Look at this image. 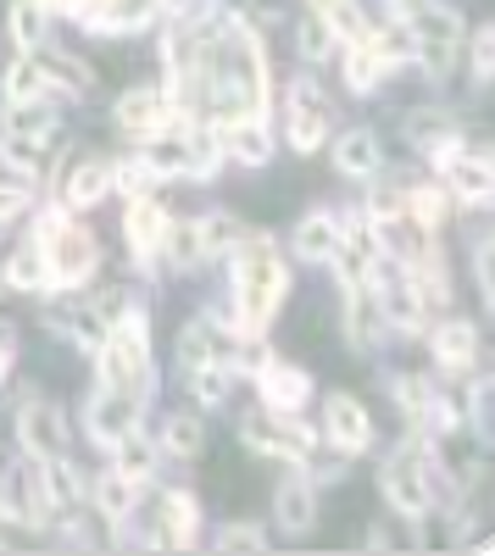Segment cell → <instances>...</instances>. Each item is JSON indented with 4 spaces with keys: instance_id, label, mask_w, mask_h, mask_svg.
I'll return each instance as SVG.
<instances>
[{
    "instance_id": "40",
    "label": "cell",
    "mask_w": 495,
    "mask_h": 556,
    "mask_svg": "<svg viewBox=\"0 0 495 556\" xmlns=\"http://www.w3.org/2000/svg\"><path fill=\"white\" fill-rule=\"evenodd\" d=\"M201 445H206V429L195 424V417H173L167 424V451L173 456H201Z\"/></svg>"
},
{
    "instance_id": "20",
    "label": "cell",
    "mask_w": 495,
    "mask_h": 556,
    "mask_svg": "<svg viewBox=\"0 0 495 556\" xmlns=\"http://www.w3.org/2000/svg\"><path fill=\"white\" fill-rule=\"evenodd\" d=\"M334 245H340V223H334L329 212H306V217L295 223V256H306V262H329Z\"/></svg>"
},
{
    "instance_id": "37",
    "label": "cell",
    "mask_w": 495,
    "mask_h": 556,
    "mask_svg": "<svg viewBox=\"0 0 495 556\" xmlns=\"http://www.w3.org/2000/svg\"><path fill=\"white\" fill-rule=\"evenodd\" d=\"M212 356H217V334L206 329V323H190V329L178 334V362L201 367V362H212Z\"/></svg>"
},
{
    "instance_id": "8",
    "label": "cell",
    "mask_w": 495,
    "mask_h": 556,
    "mask_svg": "<svg viewBox=\"0 0 495 556\" xmlns=\"http://www.w3.org/2000/svg\"><path fill=\"white\" fill-rule=\"evenodd\" d=\"M379 484H384V501L395 506L401 518H423L429 513V484H423V468H412V456H395Z\"/></svg>"
},
{
    "instance_id": "1",
    "label": "cell",
    "mask_w": 495,
    "mask_h": 556,
    "mask_svg": "<svg viewBox=\"0 0 495 556\" xmlns=\"http://www.w3.org/2000/svg\"><path fill=\"white\" fill-rule=\"evenodd\" d=\"M234 285H240V317L251 323V329H262L267 317L279 312L284 290H290V273L284 262L274 256V245H245L240 240V262H234Z\"/></svg>"
},
{
    "instance_id": "27",
    "label": "cell",
    "mask_w": 495,
    "mask_h": 556,
    "mask_svg": "<svg viewBox=\"0 0 495 556\" xmlns=\"http://www.w3.org/2000/svg\"><path fill=\"white\" fill-rule=\"evenodd\" d=\"M473 323H445V329L434 334V356L445 362V367H468L473 362Z\"/></svg>"
},
{
    "instance_id": "33",
    "label": "cell",
    "mask_w": 495,
    "mask_h": 556,
    "mask_svg": "<svg viewBox=\"0 0 495 556\" xmlns=\"http://www.w3.org/2000/svg\"><path fill=\"white\" fill-rule=\"evenodd\" d=\"M379 306H384V323L395 317L401 329H423V301H418L412 285H395L390 295H379Z\"/></svg>"
},
{
    "instance_id": "19",
    "label": "cell",
    "mask_w": 495,
    "mask_h": 556,
    "mask_svg": "<svg viewBox=\"0 0 495 556\" xmlns=\"http://www.w3.org/2000/svg\"><path fill=\"white\" fill-rule=\"evenodd\" d=\"M162 235H167V212L156 201H145V195H134V206H128V245L140 256H156Z\"/></svg>"
},
{
    "instance_id": "13",
    "label": "cell",
    "mask_w": 495,
    "mask_h": 556,
    "mask_svg": "<svg viewBox=\"0 0 495 556\" xmlns=\"http://www.w3.org/2000/svg\"><path fill=\"white\" fill-rule=\"evenodd\" d=\"M345 334H351V345H363V351L384 334V306H379V295L368 285H345Z\"/></svg>"
},
{
    "instance_id": "34",
    "label": "cell",
    "mask_w": 495,
    "mask_h": 556,
    "mask_svg": "<svg viewBox=\"0 0 495 556\" xmlns=\"http://www.w3.org/2000/svg\"><path fill=\"white\" fill-rule=\"evenodd\" d=\"M45 89H51V78H45V67H39V62H17V67L7 73V96H12V106L39 101Z\"/></svg>"
},
{
    "instance_id": "9",
    "label": "cell",
    "mask_w": 495,
    "mask_h": 556,
    "mask_svg": "<svg viewBox=\"0 0 495 556\" xmlns=\"http://www.w3.org/2000/svg\"><path fill=\"white\" fill-rule=\"evenodd\" d=\"M223 151L245 167H262V162H274V134H267V123L256 112H245L234 123H223Z\"/></svg>"
},
{
    "instance_id": "25",
    "label": "cell",
    "mask_w": 495,
    "mask_h": 556,
    "mask_svg": "<svg viewBox=\"0 0 495 556\" xmlns=\"http://www.w3.org/2000/svg\"><path fill=\"white\" fill-rule=\"evenodd\" d=\"M190 529H195V495L173 490L162 501V545H190Z\"/></svg>"
},
{
    "instance_id": "41",
    "label": "cell",
    "mask_w": 495,
    "mask_h": 556,
    "mask_svg": "<svg viewBox=\"0 0 495 556\" xmlns=\"http://www.w3.org/2000/svg\"><path fill=\"white\" fill-rule=\"evenodd\" d=\"M329 51H334V34H329V23H323L318 12H312V17L301 23V56H306V62H323Z\"/></svg>"
},
{
    "instance_id": "10",
    "label": "cell",
    "mask_w": 495,
    "mask_h": 556,
    "mask_svg": "<svg viewBox=\"0 0 495 556\" xmlns=\"http://www.w3.org/2000/svg\"><path fill=\"white\" fill-rule=\"evenodd\" d=\"M323 424H329V440H334L340 451H368V440H373L368 412H363V401H356V395H329Z\"/></svg>"
},
{
    "instance_id": "7",
    "label": "cell",
    "mask_w": 495,
    "mask_h": 556,
    "mask_svg": "<svg viewBox=\"0 0 495 556\" xmlns=\"http://www.w3.org/2000/svg\"><path fill=\"white\" fill-rule=\"evenodd\" d=\"M134 424H140V395H128V390H106L89 401V434H96L101 445H117Z\"/></svg>"
},
{
    "instance_id": "47",
    "label": "cell",
    "mask_w": 495,
    "mask_h": 556,
    "mask_svg": "<svg viewBox=\"0 0 495 556\" xmlns=\"http://www.w3.org/2000/svg\"><path fill=\"white\" fill-rule=\"evenodd\" d=\"M407 212V195H395V190H379L373 201H368V217H379V223H390V217H401Z\"/></svg>"
},
{
    "instance_id": "42",
    "label": "cell",
    "mask_w": 495,
    "mask_h": 556,
    "mask_svg": "<svg viewBox=\"0 0 495 556\" xmlns=\"http://www.w3.org/2000/svg\"><path fill=\"white\" fill-rule=\"evenodd\" d=\"M379 73H384V62L368 51V45H356V51H351V67H345V84H351V89H373Z\"/></svg>"
},
{
    "instance_id": "28",
    "label": "cell",
    "mask_w": 495,
    "mask_h": 556,
    "mask_svg": "<svg viewBox=\"0 0 495 556\" xmlns=\"http://www.w3.org/2000/svg\"><path fill=\"white\" fill-rule=\"evenodd\" d=\"M318 17L329 23L334 39H351V45H363V39H368V17H363V7H356V0H329Z\"/></svg>"
},
{
    "instance_id": "26",
    "label": "cell",
    "mask_w": 495,
    "mask_h": 556,
    "mask_svg": "<svg viewBox=\"0 0 495 556\" xmlns=\"http://www.w3.org/2000/svg\"><path fill=\"white\" fill-rule=\"evenodd\" d=\"M106 190H112V162H84V167L67 178V201H73V206H96Z\"/></svg>"
},
{
    "instance_id": "23",
    "label": "cell",
    "mask_w": 495,
    "mask_h": 556,
    "mask_svg": "<svg viewBox=\"0 0 495 556\" xmlns=\"http://www.w3.org/2000/svg\"><path fill=\"white\" fill-rule=\"evenodd\" d=\"M145 167L156 178H173V173H190V139H178V134H151V151H145Z\"/></svg>"
},
{
    "instance_id": "48",
    "label": "cell",
    "mask_w": 495,
    "mask_h": 556,
    "mask_svg": "<svg viewBox=\"0 0 495 556\" xmlns=\"http://www.w3.org/2000/svg\"><path fill=\"white\" fill-rule=\"evenodd\" d=\"M395 395H401V406H407L412 417H423V406H429V390H423V379H401V384H395Z\"/></svg>"
},
{
    "instance_id": "52",
    "label": "cell",
    "mask_w": 495,
    "mask_h": 556,
    "mask_svg": "<svg viewBox=\"0 0 495 556\" xmlns=\"http://www.w3.org/2000/svg\"><path fill=\"white\" fill-rule=\"evenodd\" d=\"M401 7H418V0H401Z\"/></svg>"
},
{
    "instance_id": "35",
    "label": "cell",
    "mask_w": 495,
    "mask_h": 556,
    "mask_svg": "<svg viewBox=\"0 0 495 556\" xmlns=\"http://www.w3.org/2000/svg\"><path fill=\"white\" fill-rule=\"evenodd\" d=\"M51 128H56V117L45 112L39 101H23V106H12V112H7V134H23V139H45Z\"/></svg>"
},
{
    "instance_id": "30",
    "label": "cell",
    "mask_w": 495,
    "mask_h": 556,
    "mask_svg": "<svg viewBox=\"0 0 495 556\" xmlns=\"http://www.w3.org/2000/svg\"><path fill=\"white\" fill-rule=\"evenodd\" d=\"M229 384H234V374H229L223 362H201V367H190V390H195V401H206V406L229 401Z\"/></svg>"
},
{
    "instance_id": "15",
    "label": "cell",
    "mask_w": 495,
    "mask_h": 556,
    "mask_svg": "<svg viewBox=\"0 0 495 556\" xmlns=\"http://www.w3.org/2000/svg\"><path fill=\"white\" fill-rule=\"evenodd\" d=\"M117 123L128 134H162L167 128V96L162 89H128L117 101Z\"/></svg>"
},
{
    "instance_id": "32",
    "label": "cell",
    "mask_w": 495,
    "mask_h": 556,
    "mask_svg": "<svg viewBox=\"0 0 495 556\" xmlns=\"http://www.w3.org/2000/svg\"><path fill=\"white\" fill-rule=\"evenodd\" d=\"M12 39L23 51H34L45 39V0H12Z\"/></svg>"
},
{
    "instance_id": "18",
    "label": "cell",
    "mask_w": 495,
    "mask_h": 556,
    "mask_svg": "<svg viewBox=\"0 0 495 556\" xmlns=\"http://www.w3.org/2000/svg\"><path fill=\"white\" fill-rule=\"evenodd\" d=\"M334 162H340V173H351V178L379 173V162H384L379 134H373V128H351V134L340 139V146H334Z\"/></svg>"
},
{
    "instance_id": "46",
    "label": "cell",
    "mask_w": 495,
    "mask_h": 556,
    "mask_svg": "<svg viewBox=\"0 0 495 556\" xmlns=\"http://www.w3.org/2000/svg\"><path fill=\"white\" fill-rule=\"evenodd\" d=\"M217 551H262V529H251V523H229L217 534Z\"/></svg>"
},
{
    "instance_id": "6",
    "label": "cell",
    "mask_w": 495,
    "mask_h": 556,
    "mask_svg": "<svg viewBox=\"0 0 495 556\" xmlns=\"http://www.w3.org/2000/svg\"><path fill=\"white\" fill-rule=\"evenodd\" d=\"M240 440H245L251 451H262V456H295V462L312 451V434H306L301 424H274V417H245Z\"/></svg>"
},
{
    "instance_id": "29",
    "label": "cell",
    "mask_w": 495,
    "mask_h": 556,
    "mask_svg": "<svg viewBox=\"0 0 495 556\" xmlns=\"http://www.w3.org/2000/svg\"><path fill=\"white\" fill-rule=\"evenodd\" d=\"M407 128H412L418 146H423V151H434V156L457 146V123H452V117H440V112H418Z\"/></svg>"
},
{
    "instance_id": "39",
    "label": "cell",
    "mask_w": 495,
    "mask_h": 556,
    "mask_svg": "<svg viewBox=\"0 0 495 556\" xmlns=\"http://www.w3.org/2000/svg\"><path fill=\"white\" fill-rule=\"evenodd\" d=\"M167 256H173V267H195L206 251H201V235H195V223H178V228H167Z\"/></svg>"
},
{
    "instance_id": "12",
    "label": "cell",
    "mask_w": 495,
    "mask_h": 556,
    "mask_svg": "<svg viewBox=\"0 0 495 556\" xmlns=\"http://www.w3.org/2000/svg\"><path fill=\"white\" fill-rule=\"evenodd\" d=\"M329 262L340 267L345 285H368V273L379 267V245H373V235L363 223H351V228H340V245H334Z\"/></svg>"
},
{
    "instance_id": "21",
    "label": "cell",
    "mask_w": 495,
    "mask_h": 556,
    "mask_svg": "<svg viewBox=\"0 0 495 556\" xmlns=\"http://www.w3.org/2000/svg\"><path fill=\"white\" fill-rule=\"evenodd\" d=\"M274 513H279V523H284L290 534L312 529V518H318V501H312V484H306V479H284V484H279V495H274Z\"/></svg>"
},
{
    "instance_id": "31",
    "label": "cell",
    "mask_w": 495,
    "mask_h": 556,
    "mask_svg": "<svg viewBox=\"0 0 495 556\" xmlns=\"http://www.w3.org/2000/svg\"><path fill=\"white\" fill-rule=\"evenodd\" d=\"M195 235H201V251L212 256V251L240 245V240H245V228H240V217H229V212H212L206 223H195Z\"/></svg>"
},
{
    "instance_id": "2",
    "label": "cell",
    "mask_w": 495,
    "mask_h": 556,
    "mask_svg": "<svg viewBox=\"0 0 495 556\" xmlns=\"http://www.w3.org/2000/svg\"><path fill=\"white\" fill-rule=\"evenodd\" d=\"M101 374H106V390H128V395H145L151 390L145 312H134L123 329H112V340H101Z\"/></svg>"
},
{
    "instance_id": "16",
    "label": "cell",
    "mask_w": 495,
    "mask_h": 556,
    "mask_svg": "<svg viewBox=\"0 0 495 556\" xmlns=\"http://www.w3.org/2000/svg\"><path fill=\"white\" fill-rule=\"evenodd\" d=\"M156 7L162 0H101V7L89 12V28L96 34H134V28L156 23Z\"/></svg>"
},
{
    "instance_id": "17",
    "label": "cell",
    "mask_w": 495,
    "mask_h": 556,
    "mask_svg": "<svg viewBox=\"0 0 495 556\" xmlns=\"http://www.w3.org/2000/svg\"><path fill=\"white\" fill-rule=\"evenodd\" d=\"M262 395H267V406L295 412V406H306L312 379L301 374V367H290V362H267V367H262Z\"/></svg>"
},
{
    "instance_id": "45",
    "label": "cell",
    "mask_w": 495,
    "mask_h": 556,
    "mask_svg": "<svg viewBox=\"0 0 495 556\" xmlns=\"http://www.w3.org/2000/svg\"><path fill=\"white\" fill-rule=\"evenodd\" d=\"M473 73H479V84H490V73H495V28L473 34Z\"/></svg>"
},
{
    "instance_id": "43",
    "label": "cell",
    "mask_w": 495,
    "mask_h": 556,
    "mask_svg": "<svg viewBox=\"0 0 495 556\" xmlns=\"http://www.w3.org/2000/svg\"><path fill=\"white\" fill-rule=\"evenodd\" d=\"M39 67H45V78H51V84H67L73 96H84V89H89V73L73 56H51V62H39Z\"/></svg>"
},
{
    "instance_id": "14",
    "label": "cell",
    "mask_w": 495,
    "mask_h": 556,
    "mask_svg": "<svg viewBox=\"0 0 495 556\" xmlns=\"http://www.w3.org/2000/svg\"><path fill=\"white\" fill-rule=\"evenodd\" d=\"M323 134H329V117H323V106H318V96L301 84L295 96H290V146L301 151V156H312L323 146Z\"/></svg>"
},
{
    "instance_id": "50",
    "label": "cell",
    "mask_w": 495,
    "mask_h": 556,
    "mask_svg": "<svg viewBox=\"0 0 495 556\" xmlns=\"http://www.w3.org/2000/svg\"><path fill=\"white\" fill-rule=\"evenodd\" d=\"M323 7H329V0H312V12H323Z\"/></svg>"
},
{
    "instance_id": "51",
    "label": "cell",
    "mask_w": 495,
    "mask_h": 556,
    "mask_svg": "<svg viewBox=\"0 0 495 556\" xmlns=\"http://www.w3.org/2000/svg\"><path fill=\"white\" fill-rule=\"evenodd\" d=\"M0 340H7V323H0Z\"/></svg>"
},
{
    "instance_id": "3",
    "label": "cell",
    "mask_w": 495,
    "mask_h": 556,
    "mask_svg": "<svg viewBox=\"0 0 495 556\" xmlns=\"http://www.w3.org/2000/svg\"><path fill=\"white\" fill-rule=\"evenodd\" d=\"M407 28H412V39H418V56L429 62V73H434V78L452 73L457 45H462V23H457V12H452V7H429V0H418Z\"/></svg>"
},
{
    "instance_id": "5",
    "label": "cell",
    "mask_w": 495,
    "mask_h": 556,
    "mask_svg": "<svg viewBox=\"0 0 495 556\" xmlns=\"http://www.w3.org/2000/svg\"><path fill=\"white\" fill-rule=\"evenodd\" d=\"M17 440L39 462H67V424H62V412L45 406V401H28L17 412Z\"/></svg>"
},
{
    "instance_id": "4",
    "label": "cell",
    "mask_w": 495,
    "mask_h": 556,
    "mask_svg": "<svg viewBox=\"0 0 495 556\" xmlns=\"http://www.w3.org/2000/svg\"><path fill=\"white\" fill-rule=\"evenodd\" d=\"M45 262H51V278H67V285H84L96 273V240L67 228L62 217H45Z\"/></svg>"
},
{
    "instance_id": "22",
    "label": "cell",
    "mask_w": 495,
    "mask_h": 556,
    "mask_svg": "<svg viewBox=\"0 0 495 556\" xmlns=\"http://www.w3.org/2000/svg\"><path fill=\"white\" fill-rule=\"evenodd\" d=\"M7 285H12V290H28V295L51 290V262H45V245H23V251H12V262H7Z\"/></svg>"
},
{
    "instance_id": "44",
    "label": "cell",
    "mask_w": 495,
    "mask_h": 556,
    "mask_svg": "<svg viewBox=\"0 0 495 556\" xmlns=\"http://www.w3.org/2000/svg\"><path fill=\"white\" fill-rule=\"evenodd\" d=\"M156 173L145 167V156L140 162H128V167H112V184H117V190H128V195H145V184H151Z\"/></svg>"
},
{
    "instance_id": "24",
    "label": "cell",
    "mask_w": 495,
    "mask_h": 556,
    "mask_svg": "<svg viewBox=\"0 0 495 556\" xmlns=\"http://www.w3.org/2000/svg\"><path fill=\"white\" fill-rule=\"evenodd\" d=\"M112 451H117V473H123V479H134V484L151 479V468H156V445H151L145 434H134V429H128Z\"/></svg>"
},
{
    "instance_id": "36",
    "label": "cell",
    "mask_w": 495,
    "mask_h": 556,
    "mask_svg": "<svg viewBox=\"0 0 495 556\" xmlns=\"http://www.w3.org/2000/svg\"><path fill=\"white\" fill-rule=\"evenodd\" d=\"M96 501H101V513H106V518H128V513H134V479L106 473V479L96 484Z\"/></svg>"
},
{
    "instance_id": "11",
    "label": "cell",
    "mask_w": 495,
    "mask_h": 556,
    "mask_svg": "<svg viewBox=\"0 0 495 556\" xmlns=\"http://www.w3.org/2000/svg\"><path fill=\"white\" fill-rule=\"evenodd\" d=\"M434 162H440L445 173H452V184H457V195H462V201L484 206V201L495 195V173H490V156H462V151L452 146V151H440Z\"/></svg>"
},
{
    "instance_id": "49",
    "label": "cell",
    "mask_w": 495,
    "mask_h": 556,
    "mask_svg": "<svg viewBox=\"0 0 495 556\" xmlns=\"http://www.w3.org/2000/svg\"><path fill=\"white\" fill-rule=\"evenodd\" d=\"M28 201H23V190H12V184H0V223H7V217H17Z\"/></svg>"
},
{
    "instance_id": "38",
    "label": "cell",
    "mask_w": 495,
    "mask_h": 556,
    "mask_svg": "<svg viewBox=\"0 0 495 556\" xmlns=\"http://www.w3.org/2000/svg\"><path fill=\"white\" fill-rule=\"evenodd\" d=\"M0 156H7L23 178H34L39 167H45V151H39V139H23V134H7L0 139Z\"/></svg>"
}]
</instances>
